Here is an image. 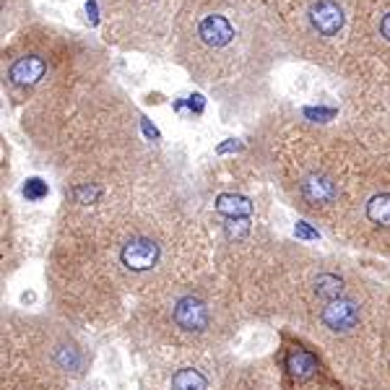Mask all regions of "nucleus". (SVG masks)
Instances as JSON below:
<instances>
[{"mask_svg":"<svg viewBox=\"0 0 390 390\" xmlns=\"http://www.w3.org/2000/svg\"><path fill=\"white\" fill-rule=\"evenodd\" d=\"M213 268L208 229L159 162L65 188L50 237L47 299L83 333L120 328L141 299Z\"/></svg>","mask_w":390,"mask_h":390,"instance_id":"obj_1","label":"nucleus"},{"mask_svg":"<svg viewBox=\"0 0 390 390\" xmlns=\"http://www.w3.org/2000/svg\"><path fill=\"white\" fill-rule=\"evenodd\" d=\"M3 89L26 141L65 188L112 182L154 162L105 55L76 34L36 26L16 36L3 52Z\"/></svg>","mask_w":390,"mask_h":390,"instance_id":"obj_2","label":"nucleus"},{"mask_svg":"<svg viewBox=\"0 0 390 390\" xmlns=\"http://www.w3.org/2000/svg\"><path fill=\"white\" fill-rule=\"evenodd\" d=\"M172 52L185 71L219 99H245L289 55L255 0H182Z\"/></svg>","mask_w":390,"mask_h":390,"instance_id":"obj_3","label":"nucleus"},{"mask_svg":"<svg viewBox=\"0 0 390 390\" xmlns=\"http://www.w3.org/2000/svg\"><path fill=\"white\" fill-rule=\"evenodd\" d=\"M372 159L349 128L271 118L255 164L292 208L331 232Z\"/></svg>","mask_w":390,"mask_h":390,"instance_id":"obj_4","label":"nucleus"},{"mask_svg":"<svg viewBox=\"0 0 390 390\" xmlns=\"http://www.w3.org/2000/svg\"><path fill=\"white\" fill-rule=\"evenodd\" d=\"M248 315L235 286L208 271L141 299L120 325L122 338L146 367L224 356Z\"/></svg>","mask_w":390,"mask_h":390,"instance_id":"obj_5","label":"nucleus"},{"mask_svg":"<svg viewBox=\"0 0 390 390\" xmlns=\"http://www.w3.org/2000/svg\"><path fill=\"white\" fill-rule=\"evenodd\" d=\"M193 201L211 237L213 271L239 294L284 245L271 221L268 177L248 159H226L203 175Z\"/></svg>","mask_w":390,"mask_h":390,"instance_id":"obj_6","label":"nucleus"},{"mask_svg":"<svg viewBox=\"0 0 390 390\" xmlns=\"http://www.w3.org/2000/svg\"><path fill=\"white\" fill-rule=\"evenodd\" d=\"M94 351L81 328L50 312H3L0 390H81Z\"/></svg>","mask_w":390,"mask_h":390,"instance_id":"obj_7","label":"nucleus"},{"mask_svg":"<svg viewBox=\"0 0 390 390\" xmlns=\"http://www.w3.org/2000/svg\"><path fill=\"white\" fill-rule=\"evenodd\" d=\"M390 286L359 268L338 294L296 325L318 346L349 390H372Z\"/></svg>","mask_w":390,"mask_h":390,"instance_id":"obj_8","label":"nucleus"},{"mask_svg":"<svg viewBox=\"0 0 390 390\" xmlns=\"http://www.w3.org/2000/svg\"><path fill=\"white\" fill-rule=\"evenodd\" d=\"M289 55L341 71L356 0H255Z\"/></svg>","mask_w":390,"mask_h":390,"instance_id":"obj_9","label":"nucleus"},{"mask_svg":"<svg viewBox=\"0 0 390 390\" xmlns=\"http://www.w3.org/2000/svg\"><path fill=\"white\" fill-rule=\"evenodd\" d=\"M328 235L343 248L390 258V159L375 154Z\"/></svg>","mask_w":390,"mask_h":390,"instance_id":"obj_10","label":"nucleus"},{"mask_svg":"<svg viewBox=\"0 0 390 390\" xmlns=\"http://www.w3.org/2000/svg\"><path fill=\"white\" fill-rule=\"evenodd\" d=\"M182 0H99L105 39L120 50L162 52L172 45Z\"/></svg>","mask_w":390,"mask_h":390,"instance_id":"obj_11","label":"nucleus"},{"mask_svg":"<svg viewBox=\"0 0 390 390\" xmlns=\"http://www.w3.org/2000/svg\"><path fill=\"white\" fill-rule=\"evenodd\" d=\"M341 71L356 83L390 76V0H356Z\"/></svg>","mask_w":390,"mask_h":390,"instance_id":"obj_12","label":"nucleus"},{"mask_svg":"<svg viewBox=\"0 0 390 390\" xmlns=\"http://www.w3.org/2000/svg\"><path fill=\"white\" fill-rule=\"evenodd\" d=\"M273 359L284 390H349L318 346L289 325H279Z\"/></svg>","mask_w":390,"mask_h":390,"instance_id":"obj_13","label":"nucleus"},{"mask_svg":"<svg viewBox=\"0 0 390 390\" xmlns=\"http://www.w3.org/2000/svg\"><path fill=\"white\" fill-rule=\"evenodd\" d=\"M232 356H198L146 367L151 390H219Z\"/></svg>","mask_w":390,"mask_h":390,"instance_id":"obj_14","label":"nucleus"},{"mask_svg":"<svg viewBox=\"0 0 390 390\" xmlns=\"http://www.w3.org/2000/svg\"><path fill=\"white\" fill-rule=\"evenodd\" d=\"M219 390H284L273 354L258 359H232Z\"/></svg>","mask_w":390,"mask_h":390,"instance_id":"obj_15","label":"nucleus"},{"mask_svg":"<svg viewBox=\"0 0 390 390\" xmlns=\"http://www.w3.org/2000/svg\"><path fill=\"white\" fill-rule=\"evenodd\" d=\"M372 390H390V296L382 315V338H380V356L372 378Z\"/></svg>","mask_w":390,"mask_h":390,"instance_id":"obj_16","label":"nucleus"}]
</instances>
